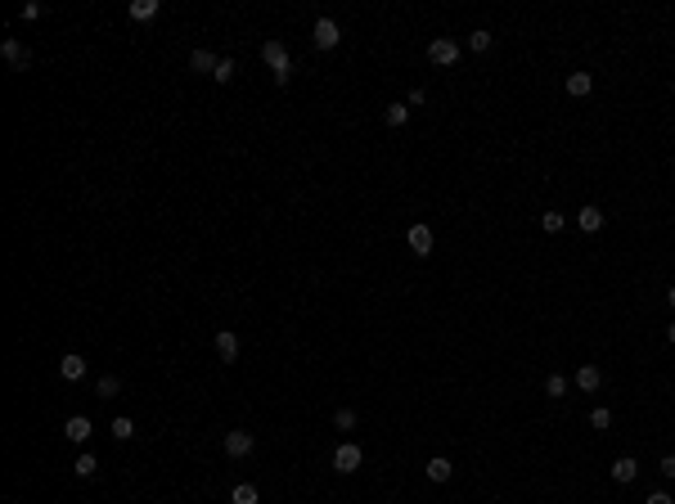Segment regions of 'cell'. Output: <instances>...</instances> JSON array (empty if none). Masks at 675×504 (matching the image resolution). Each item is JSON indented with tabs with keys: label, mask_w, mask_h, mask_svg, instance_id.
Here are the masks:
<instances>
[{
	"label": "cell",
	"mask_w": 675,
	"mask_h": 504,
	"mask_svg": "<svg viewBox=\"0 0 675 504\" xmlns=\"http://www.w3.org/2000/svg\"><path fill=\"white\" fill-rule=\"evenodd\" d=\"M667 338H671V342H675V325H667Z\"/></svg>",
	"instance_id": "cell-33"
},
{
	"label": "cell",
	"mask_w": 675,
	"mask_h": 504,
	"mask_svg": "<svg viewBox=\"0 0 675 504\" xmlns=\"http://www.w3.org/2000/svg\"><path fill=\"white\" fill-rule=\"evenodd\" d=\"M644 504H675V500L667 496V491H653V496H649V500H644Z\"/></svg>",
	"instance_id": "cell-31"
},
{
	"label": "cell",
	"mask_w": 675,
	"mask_h": 504,
	"mask_svg": "<svg viewBox=\"0 0 675 504\" xmlns=\"http://www.w3.org/2000/svg\"><path fill=\"white\" fill-rule=\"evenodd\" d=\"M261 59H266V68L275 72V81H279V86L293 77V59H288V50H284L279 41H266L261 45Z\"/></svg>",
	"instance_id": "cell-1"
},
{
	"label": "cell",
	"mask_w": 675,
	"mask_h": 504,
	"mask_svg": "<svg viewBox=\"0 0 675 504\" xmlns=\"http://www.w3.org/2000/svg\"><path fill=\"white\" fill-rule=\"evenodd\" d=\"M428 59H432V63H441V68H450V63L460 59V45H455V41H446V36H437V41L428 45Z\"/></svg>",
	"instance_id": "cell-6"
},
{
	"label": "cell",
	"mask_w": 675,
	"mask_h": 504,
	"mask_svg": "<svg viewBox=\"0 0 675 504\" xmlns=\"http://www.w3.org/2000/svg\"><path fill=\"white\" fill-rule=\"evenodd\" d=\"M234 72H239V63H234V59H221V63H216V72H212V81H234Z\"/></svg>",
	"instance_id": "cell-23"
},
{
	"label": "cell",
	"mask_w": 675,
	"mask_h": 504,
	"mask_svg": "<svg viewBox=\"0 0 675 504\" xmlns=\"http://www.w3.org/2000/svg\"><path fill=\"white\" fill-rule=\"evenodd\" d=\"M469 50H478V54H487V50H491V32H487V27L469 32Z\"/></svg>",
	"instance_id": "cell-22"
},
{
	"label": "cell",
	"mask_w": 675,
	"mask_h": 504,
	"mask_svg": "<svg viewBox=\"0 0 675 504\" xmlns=\"http://www.w3.org/2000/svg\"><path fill=\"white\" fill-rule=\"evenodd\" d=\"M576 387H581V392H599V387H603L599 365H581V369H576Z\"/></svg>",
	"instance_id": "cell-11"
},
{
	"label": "cell",
	"mask_w": 675,
	"mask_h": 504,
	"mask_svg": "<svg viewBox=\"0 0 675 504\" xmlns=\"http://www.w3.org/2000/svg\"><path fill=\"white\" fill-rule=\"evenodd\" d=\"M59 374H63V383H81V378H86V360L81 356H63Z\"/></svg>",
	"instance_id": "cell-10"
},
{
	"label": "cell",
	"mask_w": 675,
	"mask_h": 504,
	"mask_svg": "<svg viewBox=\"0 0 675 504\" xmlns=\"http://www.w3.org/2000/svg\"><path fill=\"white\" fill-rule=\"evenodd\" d=\"M45 14V5H23L18 9V18H23V23H32V18H41Z\"/></svg>",
	"instance_id": "cell-29"
},
{
	"label": "cell",
	"mask_w": 675,
	"mask_h": 504,
	"mask_svg": "<svg viewBox=\"0 0 675 504\" xmlns=\"http://www.w3.org/2000/svg\"><path fill=\"white\" fill-rule=\"evenodd\" d=\"M590 90H594V77H590V72H567V95H572V99H585Z\"/></svg>",
	"instance_id": "cell-8"
},
{
	"label": "cell",
	"mask_w": 675,
	"mask_h": 504,
	"mask_svg": "<svg viewBox=\"0 0 675 504\" xmlns=\"http://www.w3.org/2000/svg\"><path fill=\"white\" fill-rule=\"evenodd\" d=\"M360 464H365V455H360L356 441H342L338 450H334V469H338V473H356Z\"/></svg>",
	"instance_id": "cell-2"
},
{
	"label": "cell",
	"mask_w": 675,
	"mask_h": 504,
	"mask_svg": "<svg viewBox=\"0 0 675 504\" xmlns=\"http://www.w3.org/2000/svg\"><path fill=\"white\" fill-rule=\"evenodd\" d=\"M410 122V104H387V127H405Z\"/></svg>",
	"instance_id": "cell-21"
},
{
	"label": "cell",
	"mask_w": 675,
	"mask_h": 504,
	"mask_svg": "<svg viewBox=\"0 0 675 504\" xmlns=\"http://www.w3.org/2000/svg\"><path fill=\"white\" fill-rule=\"evenodd\" d=\"M428 478H432V482H450V473H455V464L450 460H441V455H437V460H428Z\"/></svg>",
	"instance_id": "cell-17"
},
{
	"label": "cell",
	"mask_w": 675,
	"mask_h": 504,
	"mask_svg": "<svg viewBox=\"0 0 675 504\" xmlns=\"http://www.w3.org/2000/svg\"><path fill=\"white\" fill-rule=\"evenodd\" d=\"M158 9H163L158 0H131V9H127V14L136 18V23H154V18H158Z\"/></svg>",
	"instance_id": "cell-13"
},
{
	"label": "cell",
	"mask_w": 675,
	"mask_h": 504,
	"mask_svg": "<svg viewBox=\"0 0 675 504\" xmlns=\"http://www.w3.org/2000/svg\"><path fill=\"white\" fill-rule=\"evenodd\" d=\"M0 54H5V63H9L14 72H27V63H32V50H27L23 41H14V36L0 45Z\"/></svg>",
	"instance_id": "cell-4"
},
{
	"label": "cell",
	"mask_w": 675,
	"mask_h": 504,
	"mask_svg": "<svg viewBox=\"0 0 675 504\" xmlns=\"http://www.w3.org/2000/svg\"><path fill=\"white\" fill-rule=\"evenodd\" d=\"M667 302H671V311H675V288H667Z\"/></svg>",
	"instance_id": "cell-32"
},
{
	"label": "cell",
	"mask_w": 675,
	"mask_h": 504,
	"mask_svg": "<svg viewBox=\"0 0 675 504\" xmlns=\"http://www.w3.org/2000/svg\"><path fill=\"white\" fill-rule=\"evenodd\" d=\"M311 41H316V50H334V45L342 41L338 23H334V18H316V32H311Z\"/></svg>",
	"instance_id": "cell-3"
},
{
	"label": "cell",
	"mask_w": 675,
	"mask_h": 504,
	"mask_svg": "<svg viewBox=\"0 0 675 504\" xmlns=\"http://www.w3.org/2000/svg\"><path fill=\"white\" fill-rule=\"evenodd\" d=\"M252 432H243V428H234V432H225V455L230 460H243V455H252Z\"/></svg>",
	"instance_id": "cell-5"
},
{
	"label": "cell",
	"mask_w": 675,
	"mask_h": 504,
	"mask_svg": "<svg viewBox=\"0 0 675 504\" xmlns=\"http://www.w3.org/2000/svg\"><path fill=\"white\" fill-rule=\"evenodd\" d=\"M545 396H567V378L563 374H549L545 378Z\"/></svg>",
	"instance_id": "cell-24"
},
{
	"label": "cell",
	"mask_w": 675,
	"mask_h": 504,
	"mask_svg": "<svg viewBox=\"0 0 675 504\" xmlns=\"http://www.w3.org/2000/svg\"><path fill=\"white\" fill-rule=\"evenodd\" d=\"M334 423L342 428V432H351V428H356V410H338V414H334Z\"/></svg>",
	"instance_id": "cell-28"
},
{
	"label": "cell",
	"mask_w": 675,
	"mask_h": 504,
	"mask_svg": "<svg viewBox=\"0 0 675 504\" xmlns=\"http://www.w3.org/2000/svg\"><path fill=\"white\" fill-rule=\"evenodd\" d=\"M117 392H122V378L117 374H104L99 378V396H117Z\"/></svg>",
	"instance_id": "cell-25"
},
{
	"label": "cell",
	"mask_w": 675,
	"mask_h": 504,
	"mask_svg": "<svg viewBox=\"0 0 675 504\" xmlns=\"http://www.w3.org/2000/svg\"><path fill=\"white\" fill-rule=\"evenodd\" d=\"M216 63H221V59H216L212 50H194V54H189V68H194V72H207V77L216 72Z\"/></svg>",
	"instance_id": "cell-16"
},
{
	"label": "cell",
	"mask_w": 675,
	"mask_h": 504,
	"mask_svg": "<svg viewBox=\"0 0 675 504\" xmlns=\"http://www.w3.org/2000/svg\"><path fill=\"white\" fill-rule=\"evenodd\" d=\"M72 473H77V478H95V473H99V460H95V455H77Z\"/></svg>",
	"instance_id": "cell-20"
},
{
	"label": "cell",
	"mask_w": 675,
	"mask_h": 504,
	"mask_svg": "<svg viewBox=\"0 0 675 504\" xmlns=\"http://www.w3.org/2000/svg\"><path fill=\"white\" fill-rule=\"evenodd\" d=\"M216 356H221L225 365H230V360H239V338H234L230 329H225V334H216Z\"/></svg>",
	"instance_id": "cell-14"
},
{
	"label": "cell",
	"mask_w": 675,
	"mask_h": 504,
	"mask_svg": "<svg viewBox=\"0 0 675 504\" xmlns=\"http://www.w3.org/2000/svg\"><path fill=\"white\" fill-rule=\"evenodd\" d=\"M405 239H410V248L419 252V257L432 252V230H428V225H410V234H405Z\"/></svg>",
	"instance_id": "cell-12"
},
{
	"label": "cell",
	"mask_w": 675,
	"mask_h": 504,
	"mask_svg": "<svg viewBox=\"0 0 675 504\" xmlns=\"http://www.w3.org/2000/svg\"><path fill=\"white\" fill-rule=\"evenodd\" d=\"M658 469H662V478H671V482H675V455H667V460H662Z\"/></svg>",
	"instance_id": "cell-30"
},
{
	"label": "cell",
	"mask_w": 675,
	"mask_h": 504,
	"mask_svg": "<svg viewBox=\"0 0 675 504\" xmlns=\"http://www.w3.org/2000/svg\"><path fill=\"white\" fill-rule=\"evenodd\" d=\"M540 225H545V234H558V230H563V212H545Z\"/></svg>",
	"instance_id": "cell-27"
},
{
	"label": "cell",
	"mask_w": 675,
	"mask_h": 504,
	"mask_svg": "<svg viewBox=\"0 0 675 504\" xmlns=\"http://www.w3.org/2000/svg\"><path fill=\"white\" fill-rule=\"evenodd\" d=\"M113 437H117V441H131V437H136V423L127 419V414H117V419H113V428H108Z\"/></svg>",
	"instance_id": "cell-19"
},
{
	"label": "cell",
	"mask_w": 675,
	"mask_h": 504,
	"mask_svg": "<svg viewBox=\"0 0 675 504\" xmlns=\"http://www.w3.org/2000/svg\"><path fill=\"white\" fill-rule=\"evenodd\" d=\"M90 432H95V428H90V419H86V414H72V419L63 423V437H68L72 446H86V441H90Z\"/></svg>",
	"instance_id": "cell-7"
},
{
	"label": "cell",
	"mask_w": 675,
	"mask_h": 504,
	"mask_svg": "<svg viewBox=\"0 0 675 504\" xmlns=\"http://www.w3.org/2000/svg\"><path fill=\"white\" fill-rule=\"evenodd\" d=\"M590 423L599 428V432H603V428H612V410H608V405H599V410H590Z\"/></svg>",
	"instance_id": "cell-26"
},
{
	"label": "cell",
	"mask_w": 675,
	"mask_h": 504,
	"mask_svg": "<svg viewBox=\"0 0 675 504\" xmlns=\"http://www.w3.org/2000/svg\"><path fill=\"white\" fill-rule=\"evenodd\" d=\"M576 225H581L585 234H594V230H603V212H599L594 203H585L581 212H576Z\"/></svg>",
	"instance_id": "cell-9"
},
{
	"label": "cell",
	"mask_w": 675,
	"mask_h": 504,
	"mask_svg": "<svg viewBox=\"0 0 675 504\" xmlns=\"http://www.w3.org/2000/svg\"><path fill=\"white\" fill-rule=\"evenodd\" d=\"M257 500H261V496H257L252 482H239V487L230 491V504H257Z\"/></svg>",
	"instance_id": "cell-18"
},
{
	"label": "cell",
	"mask_w": 675,
	"mask_h": 504,
	"mask_svg": "<svg viewBox=\"0 0 675 504\" xmlns=\"http://www.w3.org/2000/svg\"><path fill=\"white\" fill-rule=\"evenodd\" d=\"M640 478V464L631 460V455H621V460H612V482H635Z\"/></svg>",
	"instance_id": "cell-15"
}]
</instances>
